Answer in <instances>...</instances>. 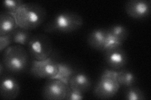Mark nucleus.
Returning a JSON list of instances; mask_svg holds the SVG:
<instances>
[{
    "label": "nucleus",
    "mask_w": 151,
    "mask_h": 100,
    "mask_svg": "<svg viewBox=\"0 0 151 100\" xmlns=\"http://www.w3.org/2000/svg\"><path fill=\"white\" fill-rule=\"evenodd\" d=\"M110 34L114 36L116 39L119 40L122 43L127 40L129 36V30L127 28L122 25H113L107 28Z\"/></svg>",
    "instance_id": "nucleus-17"
},
{
    "label": "nucleus",
    "mask_w": 151,
    "mask_h": 100,
    "mask_svg": "<svg viewBox=\"0 0 151 100\" xmlns=\"http://www.w3.org/2000/svg\"><path fill=\"white\" fill-rule=\"evenodd\" d=\"M106 37V28H98L93 30L88 35V44L92 48L103 52L105 50Z\"/></svg>",
    "instance_id": "nucleus-12"
},
{
    "label": "nucleus",
    "mask_w": 151,
    "mask_h": 100,
    "mask_svg": "<svg viewBox=\"0 0 151 100\" xmlns=\"http://www.w3.org/2000/svg\"><path fill=\"white\" fill-rule=\"evenodd\" d=\"M69 85L63 80L47 79L42 90V97L46 100H64L69 91Z\"/></svg>",
    "instance_id": "nucleus-6"
},
{
    "label": "nucleus",
    "mask_w": 151,
    "mask_h": 100,
    "mask_svg": "<svg viewBox=\"0 0 151 100\" xmlns=\"http://www.w3.org/2000/svg\"><path fill=\"white\" fill-rule=\"evenodd\" d=\"M26 46L34 60H44L53 55L52 43L50 38L44 33L32 35Z\"/></svg>",
    "instance_id": "nucleus-5"
},
{
    "label": "nucleus",
    "mask_w": 151,
    "mask_h": 100,
    "mask_svg": "<svg viewBox=\"0 0 151 100\" xmlns=\"http://www.w3.org/2000/svg\"><path fill=\"white\" fill-rule=\"evenodd\" d=\"M84 98V93L70 88L67 96L65 98V99L66 100H81V99H83Z\"/></svg>",
    "instance_id": "nucleus-21"
},
{
    "label": "nucleus",
    "mask_w": 151,
    "mask_h": 100,
    "mask_svg": "<svg viewBox=\"0 0 151 100\" xmlns=\"http://www.w3.org/2000/svg\"><path fill=\"white\" fill-rule=\"evenodd\" d=\"M116 75V71L110 68L104 70L93 90V94L95 98L108 99L115 96L120 88Z\"/></svg>",
    "instance_id": "nucleus-4"
},
{
    "label": "nucleus",
    "mask_w": 151,
    "mask_h": 100,
    "mask_svg": "<svg viewBox=\"0 0 151 100\" xmlns=\"http://www.w3.org/2000/svg\"><path fill=\"white\" fill-rule=\"evenodd\" d=\"M151 1L149 0H130L125 5V10L129 16L135 19H143L149 16Z\"/></svg>",
    "instance_id": "nucleus-10"
},
{
    "label": "nucleus",
    "mask_w": 151,
    "mask_h": 100,
    "mask_svg": "<svg viewBox=\"0 0 151 100\" xmlns=\"http://www.w3.org/2000/svg\"><path fill=\"white\" fill-rule=\"evenodd\" d=\"M83 24V20L79 14L65 11L60 12L44 26L47 33H69L78 30Z\"/></svg>",
    "instance_id": "nucleus-3"
},
{
    "label": "nucleus",
    "mask_w": 151,
    "mask_h": 100,
    "mask_svg": "<svg viewBox=\"0 0 151 100\" xmlns=\"http://www.w3.org/2000/svg\"><path fill=\"white\" fill-rule=\"evenodd\" d=\"M70 89L76 90L83 93L89 91L92 82L89 76L83 72H76L69 81Z\"/></svg>",
    "instance_id": "nucleus-11"
},
{
    "label": "nucleus",
    "mask_w": 151,
    "mask_h": 100,
    "mask_svg": "<svg viewBox=\"0 0 151 100\" xmlns=\"http://www.w3.org/2000/svg\"><path fill=\"white\" fill-rule=\"evenodd\" d=\"M18 27L13 14L4 11L0 15V36L11 35Z\"/></svg>",
    "instance_id": "nucleus-13"
},
{
    "label": "nucleus",
    "mask_w": 151,
    "mask_h": 100,
    "mask_svg": "<svg viewBox=\"0 0 151 100\" xmlns=\"http://www.w3.org/2000/svg\"><path fill=\"white\" fill-rule=\"evenodd\" d=\"M20 93V85L15 77L9 74L0 76V96L4 100L16 99Z\"/></svg>",
    "instance_id": "nucleus-8"
},
{
    "label": "nucleus",
    "mask_w": 151,
    "mask_h": 100,
    "mask_svg": "<svg viewBox=\"0 0 151 100\" xmlns=\"http://www.w3.org/2000/svg\"><path fill=\"white\" fill-rule=\"evenodd\" d=\"M5 68L3 65V64L2 63V62L1 61V63H0V76H1L4 74V71H5Z\"/></svg>",
    "instance_id": "nucleus-22"
},
{
    "label": "nucleus",
    "mask_w": 151,
    "mask_h": 100,
    "mask_svg": "<svg viewBox=\"0 0 151 100\" xmlns=\"http://www.w3.org/2000/svg\"><path fill=\"white\" fill-rule=\"evenodd\" d=\"M12 45H13V41L11 35L0 36V51L1 53Z\"/></svg>",
    "instance_id": "nucleus-20"
},
{
    "label": "nucleus",
    "mask_w": 151,
    "mask_h": 100,
    "mask_svg": "<svg viewBox=\"0 0 151 100\" xmlns=\"http://www.w3.org/2000/svg\"><path fill=\"white\" fill-rule=\"evenodd\" d=\"M124 98L129 100H144L146 97L142 90L134 85L125 88Z\"/></svg>",
    "instance_id": "nucleus-18"
},
{
    "label": "nucleus",
    "mask_w": 151,
    "mask_h": 100,
    "mask_svg": "<svg viewBox=\"0 0 151 100\" xmlns=\"http://www.w3.org/2000/svg\"><path fill=\"white\" fill-rule=\"evenodd\" d=\"M103 53L106 64L113 70L119 71L123 69L128 61L127 53L122 46L108 50Z\"/></svg>",
    "instance_id": "nucleus-9"
},
{
    "label": "nucleus",
    "mask_w": 151,
    "mask_h": 100,
    "mask_svg": "<svg viewBox=\"0 0 151 100\" xmlns=\"http://www.w3.org/2000/svg\"><path fill=\"white\" fill-rule=\"evenodd\" d=\"M116 72L117 80L120 87L127 88L135 85L137 82V78L132 71L129 70L122 69L116 71Z\"/></svg>",
    "instance_id": "nucleus-14"
},
{
    "label": "nucleus",
    "mask_w": 151,
    "mask_h": 100,
    "mask_svg": "<svg viewBox=\"0 0 151 100\" xmlns=\"http://www.w3.org/2000/svg\"><path fill=\"white\" fill-rule=\"evenodd\" d=\"M58 62L52 56L44 60H32L29 70L30 73L36 78H54L58 73Z\"/></svg>",
    "instance_id": "nucleus-7"
},
{
    "label": "nucleus",
    "mask_w": 151,
    "mask_h": 100,
    "mask_svg": "<svg viewBox=\"0 0 151 100\" xmlns=\"http://www.w3.org/2000/svg\"><path fill=\"white\" fill-rule=\"evenodd\" d=\"M2 53L1 62L7 72L19 74L30 70L32 58L24 46L13 44Z\"/></svg>",
    "instance_id": "nucleus-1"
},
{
    "label": "nucleus",
    "mask_w": 151,
    "mask_h": 100,
    "mask_svg": "<svg viewBox=\"0 0 151 100\" xmlns=\"http://www.w3.org/2000/svg\"><path fill=\"white\" fill-rule=\"evenodd\" d=\"M24 3L22 0H4L3 6L6 9L5 11L14 14Z\"/></svg>",
    "instance_id": "nucleus-19"
},
{
    "label": "nucleus",
    "mask_w": 151,
    "mask_h": 100,
    "mask_svg": "<svg viewBox=\"0 0 151 100\" xmlns=\"http://www.w3.org/2000/svg\"><path fill=\"white\" fill-rule=\"evenodd\" d=\"M18 26L32 31L39 27L45 21L47 12L45 9L35 3H24L13 14Z\"/></svg>",
    "instance_id": "nucleus-2"
},
{
    "label": "nucleus",
    "mask_w": 151,
    "mask_h": 100,
    "mask_svg": "<svg viewBox=\"0 0 151 100\" xmlns=\"http://www.w3.org/2000/svg\"><path fill=\"white\" fill-rule=\"evenodd\" d=\"M58 73L54 78L59 79L69 84V81L73 76L76 73V71L73 68V66L64 62H58Z\"/></svg>",
    "instance_id": "nucleus-16"
},
{
    "label": "nucleus",
    "mask_w": 151,
    "mask_h": 100,
    "mask_svg": "<svg viewBox=\"0 0 151 100\" xmlns=\"http://www.w3.org/2000/svg\"><path fill=\"white\" fill-rule=\"evenodd\" d=\"M13 44L27 46L32 34L31 31L27 30L18 26L12 34Z\"/></svg>",
    "instance_id": "nucleus-15"
}]
</instances>
